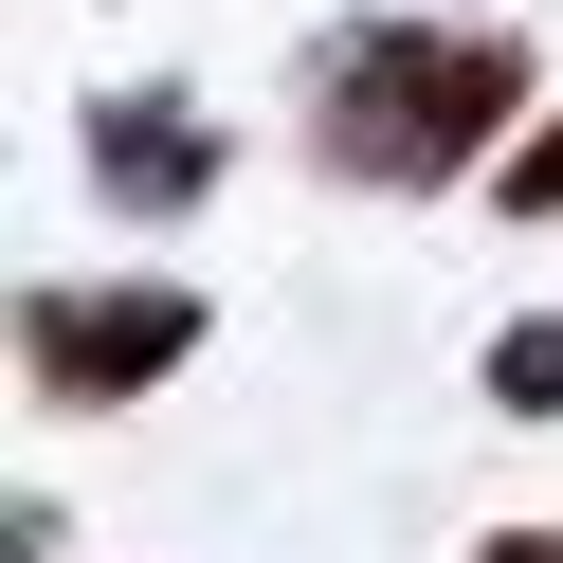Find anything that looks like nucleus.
Returning a JSON list of instances; mask_svg holds the SVG:
<instances>
[{"mask_svg": "<svg viewBox=\"0 0 563 563\" xmlns=\"http://www.w3.org/2000/svg\"><path fill=\"white\" fill-rule=\"evenodd\" d=\"M91 183H110V219H200V200H219V110H200V91H91Z\"/></svg>", "mask_w": 563, "mask_h": 563, "instance_id": "obj_3", "label": "nucleus"}, {"mask_svg": "<svg viewBox=\"0 0 563 563\" xmlns=\"http://www.w3.org/2000/svg\"><path fill=\"white\" fill-rule=\"evenodd\" d=\"M490 200H509V219H563V110H545V128H527V146H509V164H490Z\"/></svg>", "mask_w": 563, "mask_h": 563, "instance_id": "obj_5", "label": "nucleus"}, {"mask_svg": "<svg viewBox=\"0 0 563 563\" xmlns=\"http://www.w3.org/2000/svg\"><path fill=\"white\" fill-rule=\"evenodd\" d=\"M527 74L545 55L490 19H345V37H309V164L345 200H454L545 128Z\"/></svg>", "mask_w": 563, "mask_h": 563, "instance_id": "obj_1", "label": "nucleus"}, {"mask_svg": "<svg viewBox=\"0 0 563 563\" xmlns=\"http://www.w3.org/2000/svg\"><path fill=\"white\" fill-rule=\"evenodd\" d=\"M183 364H200V291H183V273H110V291H74V273H37V291H19V382H37L55 418L164 400Z\"/></svg>", "mask_w": 563, "mask_h": 563, "instance_id": "obj_2", "label": "nucleus"}, {"mask_svg": "<svg viewBox=\"0 0 563 563\" xmlns=\"http://www.w3.org/2000/svg\"><path fill=\"white\" fill-rule=\"evenodd\" d=\"M454 563H563V527H490V545H454Z\"/></svg>", "mask_w": 563, "mask_h": 563, "instance_id": "obj_6", "label": "nucleus"}, {"mask_svg": "<svg viewBox=\"0 0 563 563\" xmlns=\"http://www.w3.org/2000/svg\"><path fill=\"white\" fill-rule=\"evenodd\" d=\"M490 400H509V418H563V309H527V328H490Z\"/></svg>", "mask_w": 563, "mask_h": 563, "instance_id": "obj_4", "label": "nucleus"}]
</instances>
